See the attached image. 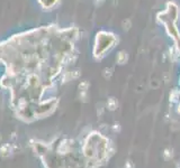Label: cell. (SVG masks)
<instances>
[{
  "label": "cell",
  "instance_id": "1",
  "mask_svg": "<svg viewBox=\"0 0 180 168\" xmlns=\"http://www.w3.org/2000/svg\"><path fill=\"white\" fill-rule=\"evenodd\" d=\"M71 28L47 25L29 29L0 43V63L5 73L0 85L10 91V104L23 118L42 101L71 55Z\"/></svg>",
  "mask_w": 180,
  "mask_h": 168
},
{
  "label": "cell",
  "instance_id": "2",
  "mask_svg": "<svg viewBox=\"0 0 180 168\" xmlns=\"http://www.w3.org/2000/svg\"><path fill=\"white\" fill-rule=\"evenodd\" d=\"M37 1L44 10H51L58 4V0H37Z\"/></svg>",
  "mask_w": 180,
  "mask_h": 168
},
{
  "label": "cell",
  "instance_id": "3",
  "mask_svg": "<svg viewBox=\"0 0 180 168\" xmlns=\"http://www.w3.org/2000/svg\"><path fill=\"white\" fill-rule=\"evenodd\" d=\"M13 152V146L10 144H5L0 147V156L1 157H8Z\"/></svg>",
  "mask_w": 180,
  "mask_h": 168
},
{
  "label": "cell",
  "instance_id": "4",
  "mask_svg": "<svg viewBox=\"0 0 180 168\" xmlns=\"http://www.w3.org/2000/svg\"><path fill=\"white\" fill-rule=\"evenodd\" d=\"M0 140H1V137H0Z\"/></svg>",
  "mask_w": 180,
  "mask_h": 168
}]
</instances>
